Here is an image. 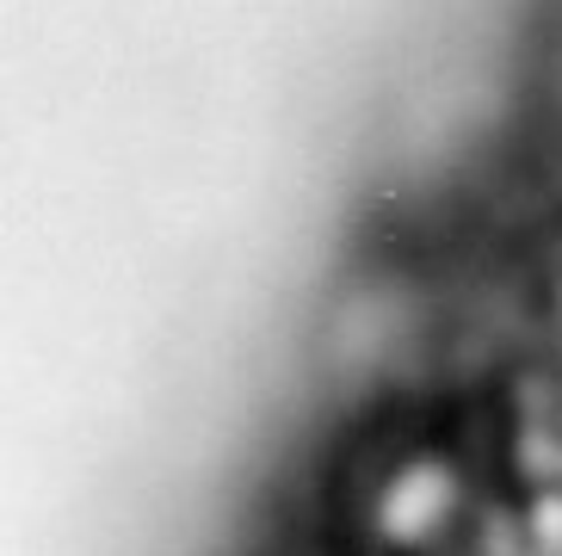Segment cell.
Segmentation results:
<instances>
[{"instance_id": "cell-1", "label": "cell", "mask_w": 562, "mask_h": 556, "mask_svg": "<svg viewBox=\"0 0 562 556\" xmlns=\"http://www.w3.org/2000/svg\"><path fill=\"white\" fill-rule=\"evenodd\" d=\"M458 470H446L439 458H414L390 476V489L378 501V532L396 551H420V544L446 538L458 520Z\"/></svg>"}]
</instances>
